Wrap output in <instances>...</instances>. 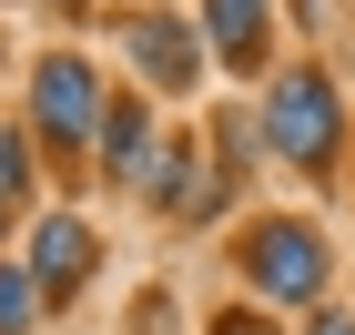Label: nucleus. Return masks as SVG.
Segmentation results:
<instances>
[{
	"mask_svg": "<svg viewBox=\"0 0 355 335\" xmlns=\"http://www.w3.org/2000/svg\"><path fill=\"white\" fill-rule=\"evenodd\" d=\"M31 315H41V284H31L21 264H0V335H21Z\"/></svg>",
	"mask_w": 355,
	"mask_h": 335,
	"instance_id": "1a4fd4ad",
	"label": "nucleus"
},
{
	"mask_svg": "<svg viewBox=\"0 0 355 335\" xmlns=\"http://www.w3.org/2000/svg\"><path fill=\"white\" fill-rule=\"evenodd\" d=\"M10 194H31V142L21 132H0V203Z\"/></svg>",
	"mask_w": 355,
	"mask_h": 335,
	"instance_id": "9d476101",
	"label": "nucleus"
},
{
	"mask_svg": "<svg viewBox=\"0 0 355 335\" xmlns=\"http://www.w3.org/2000/svg\"><path fill=\"white\" fill-rule=\"evenodd\" d=\"M244 275L264 284L274 305H315V295H325V234H315V223H295V214L244 223Z\"/></svg>",
	"mask_w": 355,
	"mask_h": 335,
	"instance_id": "f257e3e1",
	"label": "nucleus"
},
{
	"mask_svg": "<svg viewBox=\"0 0 355 335\" xmlns=\"http://www.w3.org/2000/svg\"><path fill=\"white\" fill-rule=\"evenodd\" d=\"M102 163L112 173H142L153 153H142V102H112V122H102Z\"/></svg>",
	"mask_w": 355,
	"mask_h": 335,
	"instance_id": "6e6552de",
	"label": "nucleus"
},
{
	"mask_svg": "<svg viewBox=\"0 0 355 335\" xmlns=\"http://www.w3.org/2000/svg\"><path fill=\"white\" fill-rule=\"evenodd\" d=\"M122 41H132V61H142L163 92H193V71H203V41H193L183 21H163V10H153V21H122Z\"/></svg>",
	"mask_w": 355,
	"mask_h": 335,
	"instance_id": "39448f33",
	"label": "nucleus"
},
{
	"mask_svg": "<svg viewBox=\"0 0 355 335\" xmlns=\"http://www.w3.org/2000/svg\"><path fill=\"white\" fill-rule=\"evenodd\" d=\"M335 132H345L335 82H315V71H284V82H274V102H264V142L284 153V163L325 173V163H335Z\"/></svg>",
	"mask_w": 355,
	"mask_h": 335,
	"instance_id": "f03ea898",
	"label": "nucleus"
},
{
	"mask_svg": "<svg viewBox=\"0 0 355 335\" xmlns=\"http://www.w3.org/2000/svg\"><path fill=\"white\" fill-rule=\"evenodd\" d=\"M142 194H153V203H183V214H193V194H203V183H193V142H183V132H173L163 153L142 163Z\"/></svg>",
	"mask_w": 355,
	"mask_h": 335,
	"instance_id": "0eeeda50",
	"label": "nucleus"
},
{
	"mask_svg": "<svg viewBox=\"0 0 355 335\" xmlns=\"http://www.w3.org/2000/svg\"><path fill=\"white\" fill-rule=\"evenodd\" d=\"M203 21H214V51L234 71H254L264 61V31H274V0H203Z\"/></svg>",
	"mask_w": 355,
	"mask_h": 335,
	"instance_id": "423d86ee",
	"label": "nucleus"
},
{
	"mask_svg": "<svg viewBox=\"0 0 355 335\" xmlns=\"http://www.w3.org/2000/svg\"><path fill=\"white\" fill-rule=\"evenodd\" d=\"M214 335H274V325H254V315H223V325Z\"/></svg>",
	"mask_w": 355,
	"mask_h": 335,
	"instance_id": "f8f14e48",
	"label": "nucleus"
},
{
	"mask_svg": "<svg viewBox=\"0 0 355 335\" xmlns=\"http://www.w3.org/2000/svg\"><path fill=\"white\" fill-rule=\"evenodd\" d=\"M92 264H102V244H92L82 214H51V223H41V244H31V284H41V295H71Z\"/></svg>",
	"mask_w": 355,
	"mask_h": 335,
	"instance_id": "20e7f679",
	"label": "nucleus"
},
{
	"mask_svg": "<svg viewBox=\"0 0 355 335\" xmlns=\"http://www.w3.org/2000/svg\"><path fill=\"white\" fill-rule=\"evenodd\" d=\"M304 335H355V325H345V315H335V305H325V315H315V325H304Z\"/></svg>",
	"mask_w": 355,
	"mask_h": 335,
	"instance_id": "9b49d317",
	"label": "nucleus"
},
{
	"mask_svg": "<svg viewBox=\"0 0 355 335\" xmlns=\"http://www.w3.org/2000/svg\"><path fill=\"white\" fill-rule=\"evenodd\" d=\"M31 112H41V132H51L61 153H82V142L112 122V102H102V82H92L82 51H51L41 71H31Z\"/></svg>",
	"mask_w": 355,
	"mask_h": 335,
	"instance_id": "7ed1b4c3",
	"label": "nucleus"
}]
</instances>
